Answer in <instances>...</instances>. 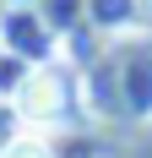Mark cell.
<instances>
[{
	"mask_svg": "<svg viewBox=\"0 0 152 158\" xmlns=\"http://www.w3.org/2000/svg\"><path fill=\"white\" fill-rule=\"evenodd\" d=\"M87 22L103 38H130L141 27V0H87Z\"/></svg>",
	"mask_w": 152,
	"mask_h": 158,
	"instance_id": "cell-4",
	"label": "cell"
},
{
	"mask_svg": "<svg viewBox=\"0 0 152 158\" xmlns=\"http://www.w3.org/2000/svg\"><path fill=\"white\" fill-rule=\"evenodd\" d=\"M141 22H152V0H141Z\"/></svg>",
	"mask_w": 152,
	"mask_h": 158,
	"instance_id": "cell-8",
	"label": "cell"
},
{
	"mask_svg": "<svg viewBox=\"0 0 152 158\" xmlns=\"http://www.w3.org/2000/svg\"><path fill=\"white\" fill-rule=\"evenodd\" d=\"M103 60H109L114 98H120V120H152V44L130 33L103 49Z\"/></svg>",
	"mask_w": 152,
	"mask_h": 158,
	"instance_id": "cell-2",
	"label": "cell"
},
{
	"mask_svg": "<svg viewBox=\"0 0 152 158\" xmlns=\"http://www.w3.org/2000/svg\"><path fill=\"white\" fill-rule=\"evenodd\" d=\"M6 6H38V0H6Z\"/></svg>",
	"mask_w": 152,
	"mask_h": 158,
	"instance_id": "cell-9",
	"label": "cell"
},
{
	"mask_svg": "<svg viewBox=\"0 0 152 158\" xmlns=\"http://www.w3.org/2000/svg\"><path fill=\"white\" fill-rule=\"evenodd\" d=\"M0 49L27 65H49L60 55V33L38 16V6H6L0 11Z\"/></svg>",
	"mask_w": 152,
	"mask_h": 158,
	"instance_id": "cell-3",
	"label": "cell"
},
{
	"mask_svg": "<svg viewBox=\"0 0 152 158\" xmlns=\"http://www.w3.org/2000/svg\"><path fill=\"white\" fill-rule=\"evenodd\" d=\"M82 109V82H76L71 65L49 60V65H33L27 77H22V87H16L11 109L16 120H27V126H54V120H65V109ZM87 120V114H82Z\"/></svg>",
	"mask_w": 152,
	"mask_h": 158,
	"instance_id": "cell-1",
	"label": "cell"
},
{
	"mask_svg": "<svg viewBox=\"0 0 152 158\" xmlns=\"http://www.w3.org/2000/svg\"><path fill=\"white\" fill-rule=\"evenodd\" d=\"M27 71H33L27 60H16V55H6V49H0V98H6V104L16 98V87H22V77H27Z\"/></svg>",
	"mask_w": 152,
	"mask_h": 158,
	"instance_id": "cell-6",
	"label": "cell"
},
{
	"mask_svg": "<svg viewBox=\"0 0 152 158\" xmlns=\"http://www.w3.org/2000/svg\"><path fill=\"white\" fill-rule=\"evenodd\" d=\"M16 136V109H0V147Z\"/></svg>",
	"mask_w": 152,
	"mask_h": 158,
	"instance_id": "cell-7",
	"label": "cell"
},
{
	"mask_svg": "<svg viewBox=\"0 0 152 158\" xmlns=\"http://www.w3.org/2000/svg\"><path fill=\"white\" fill-rule=\"evenodd\" d=\"M0 158H54V147H49L44 136H33V131H16L11 142L0 147Z\"/></svg>",
	"mask_w": 152,
	"mask_h": 158,
	"instance_id": "cell-5",
	"label": "cell"
}]
</instances>
